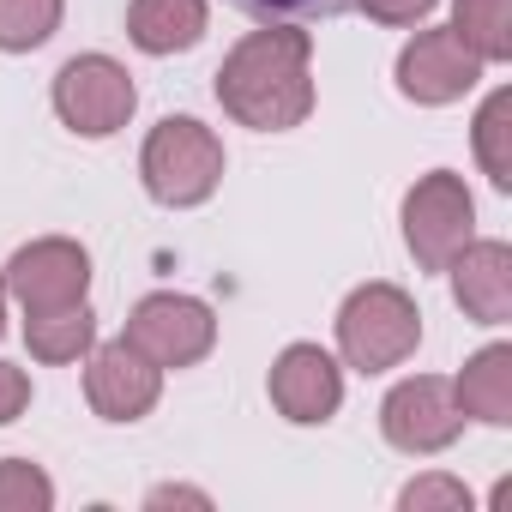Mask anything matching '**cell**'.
I'll return each instance as SVG.
<instances>
[{
  "mask_svg": "<svg viewBox=\"0 0 512 512\" xmlns=\"http://www.w3.org/2000/svg\"><path fill=\"white\" fill-rule=\"evenodd\" d=\"M217 97L247 127H266V133L296 127L308 115V103H314V85H308V31H260V37H247L223 61Z\"/></svg>",
  "mask_w": 512,
  "mask_h": 512,
  "instance_id": "1",
  "label": "cell"
},
{
  "mask_svg": "<svg viewBox=\"0 0 512 512\" xmlns=\"http://www.w3.org/2000/svg\"><path fill=\"white\" fill-rule=\"evenodd\" d=\"M223 151L199 121H163L145 145V181L163 205H193L217 187Z\"/></svg>",
  "mask_w": 512,
  "mask_h": 512,
  "instance_id": "2",
  "label": "cell"
},
{
  "mask_svg": "<svg viewBox=\"0 0 512 512\" xmlns=\"http://www.w3.org/2000/svg\"><path fill=\"white\" fill-rule=\"evenodd\" d=\"M338 338H344V356L356 368H368V374L374 368H392V362H404L416 350V308L398 290L374 284V290L350 296V308L338 320Z\"/></svg>",
  "mask_w": 512,
  "mask_h": 512,
  "instance_id": "3",
  "label": "cell"
},
{
  "mask_svg": "<svg viewBox=\"0 0 512 512\" xmlns=\"http://www.w3.org/2000/svg\"><path fill=\"white\" fill-rule=\"evenodd\" d=\"M55 109H61L67 127H79V133H115V127H127V115H133V79H127L115 61L85 55V61H73V67L55 79Z\"/></svg>",
  "mask_w": 512,
  "mask_h": 512,
  "instance_id": "4",
  "label": "cell"
},
{
  "mask_svg": "<svg viewBox=\"0 0 512 512\" xmlns=\"http://www.w3.org/2000/svg\"><path fill=\"white\" fill-rule=\"evenodd\" d=\"M127 344L139 356H151L157 368L199 362L211 350V314L187 296H151V302H139V314L127 326Z\"/></svg>",
  "mask_w": 512,
  "mask_h": 512,
  "instance_id": "5",
  "label": "cell"
},
{
  "mask_svg": "<svg viewBox=\"0 0 512 512\" xmlns=\"http://www.w3.org/2000/svg\"><path fill=\"white\" fill-rule=\"evenodd\" d=\"M410 247L422 266H452V253L464 247L470 235V193L452 181V175H428L416 193H410Z\"/></svg>",
  "mask_w": 512,
  "mask_h": 512,
  "instance_id": "6",
  "label": "cell"
},
{
  "mask_svg": "<svg viewBox=\"0 0 512 512\" xmlns=\"http://www.w3.org/2000/svg\"><path fill=\"white\" fill-rule=\"evenodd\" d=\"M85 253L73 241H37L13 260V290L31 314H55V308H73L85 302Z\"/></svg>",
  "mask_w": 512,
  "mask_h": 512,
  "instance_id": "7",
  "label": "cell"
},
{
  "mask_svg": "<svg viewBox=\"0 0 512 512\" xmlns=\"http://www.w3.org/2000/svg\"><path fill=\"white\" fill-rule=\"evenodd\" d=\"M91 404H97V416H109V422H133V416H145L151 404H157V362L151 356H139L127 338L121 344H103L97 356H91Z\"/></svg>",
  "mask_w": 512,
  "mask_h": 512,
  "instance_id": "8",
  "label": "cell"
},
{
  "mask_svg": "<svg viewBox=\"0 0 512 512\" xmlns=\"http://www.w3.org/2000/svg\"><path fill=\"white\" fill-rule=\"evenodd\" d=\"M458 404H452V386L446 380H410L386 398V434L404 446V452H434L458 434Z\"/></svg>",
  "mask_w": 512,
  "mask_h": 512,
  "instance_id": "9",
  "label": "cell"
},
{
  "mask_svg": "<svg viewBox=\"0 0 512 512\" xmlns=\"http://www.w3.org/2000/svg\"><path fill=\"white\" fill-rule=\"evenodd\" d=\"M476 55L452 37V31H422L410 49H404V91L416 103H446V97H464L476 85Z\"/></svg>",
  "mask_w": 512,
  "mask_h": 512,
  "instance_id": "10",
  "label": "cell"
},
{
  "mask_svg": "<svg viewBox=\"0 0 512 512\" xmlns=\"http://www.w3.org/2000/svg\"><path fill=\"white\" fill-rule=\"evenodd\" d=\"M272 398L290 422H326L338 410V368L332 356H320L314 344L284 350V362L272 368Z\"/></svg>",
  "mask_w": 512,
  "mask_h": 512,
  "instance_id": "11",
  "label": "cell"
},
{
  "mask_svg": "<svg viewBox=\"0 0 512 512\" xmlns=\"http://www.w3.org/2000/svg\"><path fill=\"white\" fill-rule=\"evenodd\" d=\"M452 260H458V266H452L458 302H464L476 320L500 326V320L512 314V253H506L500 241H476V247H458Z\"/></svg>",
  "mask_w": 512,
  "mask_h": 512,
  "instance_id": "12",
  "label": "cell"
},
{
  "mask_svg": "<svg viewBox=\"0 0 512 512\" xmlns=\"http://www.w3.org/2000/svg\"><path fill=\"white\" fill-rule=\"evenodd\" d=\"M127 31H133V43L151 49V55L187 49V43L205 31V0H133Z\"/></svg>",
  "mask_w": 512,
  "mask_h": 512,
  "instance_id": "13",
  "label": "cell"
},
{
  "mask_svg": "<svg viewBox=\"0 0 512 512\" xmlns=\"http://www.w3.org/2000/svg\"><path fill=\"white\" fill-rule=\"evenodd\" d=\"M458 410L482 422H512V350H482L458 380Z\"/></svg>",
  "mask_w": 512,
  "mask_h": 512,
  "instance_id": "14",
  "label": "cell"
},
{
  "mask_svg": "<svg viewBox=\"0 0 512 512\" xmlns=\"http://www.w3.org/2000/svg\"><path fill=\"white\" fill-rule=\"evenodd\" d=\"M452 37H458L476 61L512 55V0H458V25H452Z\"/></svg>",
  "mask_w": 512,
  "mask_h": 512,
  "instance_id": "15",
  "label": "cell"
},
{
  "mask_svg": "<svg viewBox=\"0 0 512 512\" xmlns=\"http://www.w3.org/2000/svg\"><path fill=\"white\" fill-rule=\"evenodd\" d=\"M25 338H31V350H37L43 362H73V356L91 344V314H85V302L55 308V314H31Z\"/></svg>",
  "mask_w": 512,
  "mask_h": 512,
  "instance_id": "16",
  "label": "cell"
},
{
  "mask_svg": "<svg viewBox=\"0 0 512 512\" xmlns=\"http://www.w3.org/2000/svg\"><path fill=\"white\" fill-rule=\"evenodd\" d=\"M61 19V0H0V49H37Z\"/></svg>",
  "mask_w": 512,
  "mask_h": 512,
  "instance_id": "17",
  "label": "cell"
},
{
  "mask_svg": "<svg viewBox=\"0 0 512 512\" xmlns=\"http://www.w3.org/2000/svg\"><path fill=\"white\" fill-rule=\"evenodd\" d=\"M506 121H512V97L500 91V97H488V109H482V121H476V151H482V163H488V175H494L500 187L512 181V145H506L512 127H506Z\"/></svg>",
  "mask_w": 512,
  "mask_h": 512,
  "instance_id": "18",
  "label": "cell"
},
{
  "mask_svg": "<svg viewBox=\"0 0 512 512\" xmlns=\"http://www.w3.org/2000/svg\"><path fill=\"white\" fill-rule=\"evenodd\" d=\"M7 506H19V512L49 506V482L31 464H0V512H7Z\"/></svg>",
  "mask_w": 512,
  "mask_h": 512,
  "instance_id": "19",
  "label": "cell"
},
{
  "mask_svg": "<svg viewBox=\"0 0 512 512\" xmlns=\"http://www.w3.org/2000/svg\"><path fill=\"white\" fill-rule=\"evenodd\" d=\"M25 398H31V380H25L19 368L0 362V422H13V416L25 410Z\"/></svg>",
  "mask_w": 512,
  "mask_h": 512,
  "instance_id": "20",
  "label": "cell"
},
{
  "mask_svg": "<svg viewBox=\"0 0 512 512\" xmlns=\"http://www.w3.org/2000/svg\"><path fill=\"white\" fill-rule=\"evenodd\" d=\"M362 7H368L374 19H386V25H416L434 0H362Z\"/></svg>",
  "mask_w": 512,
  "mask_h": 512,
  "instance_id": "21",
  "label": "cell"
},
{
  "mask_svg": "<svg viewBox=\"0 0 512 512\" xmlns=\"http://www.w3.org/2000/svg\"><path fill=\"white\" fill-rule=\"evenodd\" d=\"M404 506H464V488L458 482H422L404 494Z\"/></svg>",
  "mask_w": 512,
  "mask_h": 512,
  "instance_id": "22",
  "label": "cell"
},
{
  "mask_svg": "<svg viewBox=\"0 0 512 512\" xmlns=\"http://www.w3.org/2000/svg\"><path fill=\"white\" fill-rule=\"evenodd\" d=\"M253 7H278L284 13V7H314V0H253ZM320 7H332V0H320Z\"/></svg>",
  "mask_w": 512,
  "mask_h": 512,
  "instance_id": "23",
  "label": "cell"
}]
</instances>
